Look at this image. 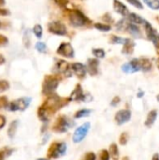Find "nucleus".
<instances>
[{
	"label": "nucleus",
	"instance_id": "1",
	"mask_svg": "<svg viewBox=\"0 0 159 160\" xmlns=\"http://www.w3.org/2000/svg\"><path fill=\"white\" fill-rule=\"evenodd\" d=\"M71 99L69 97H60L57 94L46 97L44 101L37 108V114L38 119L43 123H47L52 115L68 105Z\"/></svg>",
	"mask_w": 159,
	"mask_h": 160
},
{
	"label": "nucleus",
	"instance_id": "2",
	"mask_svg": "<svg viewBox=\"0 0 159 160\" xmlns=\"http://www.w3.org/2000/svg\"><path fill=\"white\" fill-rule=\"evenodd\" d=\"M66 13L69 23L75 28L86 27L92 23V21L80 9L77 8H66Z\"/></svg>",
	"mask_w": 159,
	"mask_h": 160
},
{
	"label": "nucleus",
	"instance_id": "3",
	"mask_svg": "<svg viewBox=\"0 0 159 160\" xmlns=\"http://www.w3.org/2000/svg\"><path fill=\"white\" fill-rule=\"evenodd\" d=\"M60 81H61V77L56 74L45 75L41 86L42 95L45 97H49L52 94H55V91L58 88Z\"/></svg>",
	"mask_w": 159,
	"mask_h": 160
},
{
	"label": "nucleus",
	"instance_id": "4",
	"mask_svg": "<svg viewBox=\"0 0 159 160\" xmlns=\"http://www.w3.org/2000/svg\"><path fill=\"white\" fill-rule=\"evenodd\" d=\"M67 152V144L64 142H53L47 150L48 159H57L65 156Z\"/></svg>",
	"mask_w": 159,
	"mask_h": 160
},
{
	"label": "nucleus",
	"instance_id": "5",
	"mask_svg": "<svg viewBox=\"0 0 159 160\" xmlns=\"http://www.w3.org/2000/svg\"><path fill=\"white\" fill-rule=\"evenodd\" d=\"M72 127H73V122L65 114H61L55 119L52 127V130L55 133L62 134V133H66Z\"/></svg>",
	"mask_w": 159,
	"mask_h": 160
},
{
	"label": "nucleus",
	"instance_id": "6",
	"mask_svg": "<svg viewBox=\"0 0 159 160\" xmlns=\"http://www.w3.org/2000/svg\"><path fill=\"white\" fill-rule=\"evenodd\" d=\"M53 74H56L60 77L64 76L66 78L72 76V69H71V64H68L66 60L59 59L55 62L52 68Z\"/></svg>",
	"mask_w": 159,
	"mask_h": 160
},
{
	"label": "nucleus",
	"instance_id": "7",
	"mask_svg": "<svg viewBox=\"0 0 159 160\" xmlns=\"http://www.w3.org/2000/svg\"><path fill=\"white\" fill-rule=\"evenodd\" d=\"M31 100H32V98H27V97H23V98L14 99L11 102H9L7 110L9 112H23L29 107Z\"/></svg>",
	"mask_w": 159,
	"mask_h": 160
},
{
	"label": "nucleus",
	"instance_id": "8",
	"mask_svg": "<svg viewBox=\"0 0 159 160\" xmlns=\"http://www.w3.org/2000/svg\"><path fill=\"white\" fill-rule=\"evenodd\" d=\"M143 26H144V32H145L146 38L150 41L153 42V44H154L157 51L159 50V33L157 32V30L155 29L153 27V25L148 21L145 22Z\"/></svg>",
	"mask_w": 159,
	"mask_h": 160
},
{
	"label": "nucleus",
	"instance_id": "9",
	"mask_svg": "<svg viewBox=\"0 0 159 160\" xmlns=\"http://www.w3.org/2000/svg\"><path fill=\"white\" fill-rule=\"evenodd\" d=\"M47 27H48V31L52 35L61 36V37L67 35V29L66 24L64 22H60V21L50 22L48 23Z\"/></svg>",
	"mask_w": 159,
	"mask_h": 160
},
{
	"label": "nucleus",
	"instance_id": "10",
	"mask_svg": "<svg viewBox=\"0 0 159 160\" xmlns=\"http://www.w3.org/2000/svg\"><path fill=\"white\" fill-rule=\"evenodd\" d=\"M90 128H91V125H90L89 122H86L83 125L80 126L79 128H77L76 130L73 133V136H72L73 142L74 143H80V142H82L85 139V137L87 136Z\"/></svg>",
	"mask_w": 159,
	"mask_h": 160
},
{
	"label": "nucleus",
	"instance_id": "11",
	"mask_svg": "<svg viewBox=\"0 0 159 160\" xmlns=\"http://www.w3.org/2000/svg\"><path fill=\"white\" fill-rule=\"evenodd\" d=\"M56 53L60 56H63L65 58H74L75 56V52L72 47V45L69 42H62L58 46L56 50Z\"/></svg>",
	"mask_w": 159,
	"mask_h": 160
},
{
	"label": "nucleus",
	"instance_id": "12",
	"mask_svg": "<svg viewBox=\"0 0 159 160\" xmlns=\"http://www.w3.org/2000/svg\"><path fill=\"white\" fill-rule=\"evenodd\" d=\"M121 68L127 74H132V73L138 72V71L142 70L141 64H140V59L139 58H134V59L130 60L129 62L125 63L121 67Z\"/></svg>",
	"mask_w": 159,
	"mask_h": 160
},
{
	"label": "nucleus",
	"instance_id": "13",
	"mask_svg": "<svg viewBox=\"0 0 159 160\" xmlns=\"http://www.w3.org/2000/svg\"><path fill=\"white\" fill-rule=\"evenodd\" d=\"M89 95L83 92V89L80 83H77L73 91L71 92L69 98L71 101H87Z\"/></svg>",
	"mask_w": 159,
	"mask_h": 160
},
{
	"label": "nucleus",
	"instance_id": "14",
	"mask_svg": "<svg viewBox=\"0 0 159 160\" xmlns=\"http://www.w3.org/2000/svg\"><path fill=\"white\" fill-rule=\"evenodd\" d=\"M131 119V112L128 109L119 110L114 115V121L118 126L124 125Z\"/></svg>",
	"mask_w": 159,
	"mask_h": 160
},
{
	"label": "nucleus",
	"instance_id": "15",
	"mask_svg": "<svg viewBox=\"0 0 159 160\" xmlns=\"http://www.w3.org/2000/svg\"><path fill=\"white\" fill-rule=\"evenodd\" d=\"M71 69H72L73 74H75L79 80H83L85 78L86 73H87V68L83 64H82L80 62L72 63Z\"/></svg>",
	"mask_w": 159,
	"mask_h": 160
},
{
	"label": "nucleus",
	"instance_id": "16",
	"mask_svg": "<svg viewBox=\"0 0 159 160\" xmlns=\"http://www.w3.org/2000/svg\"><path fill=\"white\" fill-rule=\"evenodd\" d=\"M98 67H99V61L97 58H89L87 60V72L90 76L94 77L98 74Z\"/></svg>",
	"mask_w": 159,
	"mask_h": 160
},
{
	"label": "nucleus",
	"instance_id": "17",
	"mask_svg": "<svg viewBox=\"0 0 159 160\" xmlns=\"http://www.w3.org/2000/svg\"><path fill=\"white\" fill-rule=\"evenodd\" d=\"M113 9L116 13L123 16L124 18L127 17L130 13L127 7L120 0H113Z\"/></svg>",
	"mask_w": 159,
	"mask_h": 160
},
{
	"label": "nucleus",
	"instance_id": "18",
	"mask_svg": "<svg viewBox=\"0 0 159 160\" xmlns=\"http://www.w3.org/2000/svg\"><path fill=\"white\" fill-rule=\"evenodd\" d=\"M135 42L133 39L131 38H126V42L123 45L122 48V53L126 54V55H131L134 52V49H135Z\"/></svg>",
	"mask_w": 159,
	"mask_h": 160
},
{
	"label": "nucleus",
	"instance_id": "19",
	"mask_svg": "<svg viewBox=\"0 0 159 160\" xmlns=\"http://www.w3.org/2000/svg\"><path fill=\"white\" fill-rule=\"evenodd\" d=\"M127 31L128 32V34L131 37H133L135 38H140L142 37V31H141L140 27L138 26V24L128 22V24L127 26Z\"/></svg>",
	"mask_w": 159,
	"mask_h": 160
},
{
	"label": "nucleus",
	"instance_id": "20",
	"mask_svg": "<svg viewBox=\"0 0 159 160\" xmlns=\"http://www.w3.org/2000/svg\"><path fill=\"white\" fill-rule=\"evenodd\" d=\"M157 110H152V111H150L149 112H148V114H147V117H146V120H145V122H144V125H145V127L146 128H151V127H153V125L155 124V122H156V120H157Z\"/></svg>",
	"mask_w": 159,
	"mask_h": 160
},
{
	"label": "nucleus",
	"instance_id": "21",
	"mask_svg": "<svg viewBox=\"0 0 159 160\" xmlns=\"http://www.w3.org/2000/svg\"><path fill=\"white\" fill-rule=\"evenodd\" d=\"M127 20L129 21V22L131 23H135V24H144L146 20L144 18H142V16H140L139 14L137 13H134V12H131L129 13V15L127 17Z\"/></svg>",
	"mask_w": 159,
	"mask_h": 160
},
{
	"label": "nucleus",
	"instance_id": "22",
	"mask_svg": "<svg viewBox=\"0 0 159 160\" xmlns=\"http://www.w3.org/2000/svg\"><path fill=\"white\" fill-rule=\"evenodd\" d=\"M139 59H140V64H141V68H142V71L149 72V71L152 70L153 64H152L150 59H148L146 57H142V58H139Z\"/></svg>",
	"mask_w": 159,
	"mask_h": 160
},
{
	"label": "nucleus",
	"instance_id": "23",
	"mask_svg": "<svg viewBox=\"0 0 159 160\" xmlns=\"http://www.w3.org/2000/svg\"><path fill=\"white\" fill-rule=\"evenodd\" d=\"M18 125H19L18 120H14L9 124V126L7 128V136L10 139L14 138V136L16 134V131H17V128H18Z\"/></svg>",
	"mask_w": 159,
	"mask_h": 160
},
{
	"label": "nucleus",
	"instance_id": "24",
	"mask_svg": "<svg viewBox=\"0 0 159 160\" xmlns=\"http://www.w3.org/2000/svg\"><path fill=\"white\" fill-rule=\"evenodd\" d=\"M109 152H110V155H111V158L113 160H118L119 159V157H120V154H119V149H118V146L116 143H112L110 145V148H109Z\"/></svg>",
	"mask_w": 159,
	"mask_h": 160
},
{
	"label": "nucleus",
	"instance_id": "25",
	"mask_svg": "<svg viewBox=\"0 0 159 160\" xmlns=\"http://www.w3.org/2000/svg\"><path fill=\"white\" fill-rule=\"evenodd\" d=\"M94 27L101 32H110L112 30V26L109 23H103V22H96L94 23Z\"/></svg>",
	"mask_w": 159,
	"mask_h": 160
},
{
	"label": "nucleus",
	"instance_id": "26",
	"mask_svg": "<svg viewBox=\"0 0 159 160\" xmlns=\"http://www.w3.org/2000/svg\"><path fill=\"white\" fill-rule=\"evenodd\" d=\"M91 112L92 111L89 110V109H81V110H79V111H77L75 112L74 118L75 119H81L82 117H86V116H88L91 113Z\"/></svg>",
	"mask_w": 159,
	"mask_h": 160
},
{
	"label": "nucleus",
	"instance_id": "27",
	"mask_svg": "<svg viewBox=\"0 0 159 160\" xmlns=\"http://www.w3.org/2000/svg\"><path fill=\"white\" fill-rule=\"evenodd\" d=\"M13 153V149L9 147H3L0 149V160H6L7 157H9Z\"/></svg>",
	"mask_w": 159,
	"mask_h": 160
},
{
	"label": "nucleus",
	"instance_id": "28",
	"mask_svg": "<svg viewBox=\"0 0 159 160\" xmlns=\"http://www.w3.org/2000/svg\"><path fill=\"white\" fill-rule=\"evenodd\" d=\"M125 42H126V38H124L122 37H118L115 35H112L110 37V43L111 44H122V45H124Z\"/></svg>",
	"mask_w": 159,
	"mask_h": 160
},
{
	"label": "nucleus",
	"instance_id": "29",
	"mask_svg": "<svg viewBox=\"0 0 159 160\" xmlns=\"http://www.w3.org/2000/svg\"><path fill=\"white\" fill-rule=\"evenodd\" d=\"M127 24H128V22H127L126 18H124V19L120 20V21H118V22H116L115 28H116V30H117L118 32H121V31H124L125 29H127Z\"/></svg>",
	"mask_w": 159,
	"mask_h": 160
},
{
	"label": "nucleus",
	"instance_id": "30",
	"mask_svg": "<svg viewBox=\"0 0 159 160\" xmlns=\"http://www.w3.org/2000/svg\"><path fill=\"white\" fill-rule=\"evenodd\" d=\"M92 53L93 55L97 58V59H102L105 57L106 53H105V51L101 48H96V49H93L92 50Z\"/></svg>",
	"mask_w": 159,
	"mask_h": 160
},
{
	"label": "nucleus",
	"instance_id": "31",
	"mask_svg": "<svg viewBox=\"0 0 159 160\" xmlns=\"http://www.w3.org/2000/svg\"><path fill=\"white\" fill-rule=\"evenodd\" d=\"M143 2L151 9H154V10H158L159 9V0H143Z\"/></svg>",
	"mask_w": 159,
	"mask_h": 160
},
{
	"label": "nucleus",
	"instance_id": "32",
	"mask_svg": "<svg viewBox=\"0 0 159 160\" xmlns=\"http://www.w3.org/2000/svg\"><path fill=\"white\" fill-rule=\"evenodd\" d=\"M111 159V155L110 152L106 149H102L98 153V160H110Z\"/></svg>",
	"mask_w": 159,
	"mask_h": 160
},
{
	"label": "nucleus",
	"instance_id": "33",
	"mask_svg": "<svg viewBox=\"0 0 159 160\" xmlns=\"http://www.w3.org/2000/svg\"><path fill=\"white\" fill-rule=\"evenodd\" d=\"M33 33L35 34V36L37 38H42V34H43V29L42 26L40 24H36L33 27Z\"/></svg>",
	"mask_w": 159,
	"mask_h": 160
},
{
	"label": "nucleus",
	"instance_id": "34",
	"mask_svg": "<svg viewBox=\"0 0 159 160\" xmlns=\"http://www.w3.org/2000/svg\"><path fill=\"white\" fill-rule=\"evenodd\" d=\"M9 105L8 98L7 96H0V110L7 108Z\"/></svg>",
	"mask_w": 159,
	"mask_h": 160
},
{
	"label": "nucleus",
	"instance_id": "35",
	"mask_svg": "<svg viewBox=\"0 0 159 160\" xmlns=\"http://www.w3.org/2000/svg\"><path fill=\"white\" fill-rule=\"evenodd\" d=\"M128 139H129V135L127 132H123L119 137V143L123 146L127 145V143L128 142Z\"/></svg>",
	"mask_w": 159,
	"mask_h": 160
},
{
	"label": "nucleus",
	"instance_id": "36",
	"mask_svg": "<svg viewBox=\"0 0 159 160\" xmlns=\"http://www.w3.org/2000/svg\"><path fill=\"white\" fill-rule=\"evenodd\" d=\"M80 160H97V155L94 152H86Z\"/></svg>",
	"mask_w": 159,
	"mask_h": 160
},
{
	"label": "nucleus",
	"instance_id": "37",
	"mask_svg": "<svg viewBox=\"0 0 159 160\" xmlns=\"http://www.w3.org/2000/svg\"><path fill=\"white\" fill-rule=\"evenodd\" d=\"M36 49L37 51H38L39 52H46L47 51V46L44 42H41V41H37L36 43Z\"/></svg>",
	"mask_w": 159,
	"mask_h": 160
},
{
	"label": "nucleus",
	"instance_id": "38",
	"mask_svg": "<svg viewBox=\"0 0 159 160\" xmlns=\"http://www.w3.org/2000/svg\"><path fill=\"white\" fill-rule=\"evenodd\" d=\"M9 89V82L6 80H0V93Z\"/></svg>",
	"mask_w": 159,
	"mask_h": 160
},
{
	"label": "nucleus",
	"instance_id": "39",
	"mask_svg": "<svg viewBox=\"0 0 159 160\" xmlns=\"http://www.w3.org/2000/svg\"><path fill=\"white\" fill-rule=\"evenodd\" d=\"M130 5H132L133 7H135L136 8L139 9H143V5L140 0H127Z\"/></svg>",
	"mask_w": 159,
	"mask_h": 160
},
{
	"label": "nucleus",
	"instance_id": "40",
	"mask_svg": "<svg viewBox=\"0 0 159 160\" xmlns=\"http://www.w3.org/2000/svg\"><path fill=\"white\" fill-rule=\"evenodd\" d=\"M59 8H66L67 6L68 5V0H52Z\"/></svg>",
	"mask_w": 159,
	"mask_h": 160
},
{
	"label": "nucleus",
	"instance_id": "41",
	"mask_svg": "<svg viewBox=\"0 0 159 160\" xmlns=\"http://www.w3.org/2000/svg\"><path fill=\"white\" fill-rule=\"evenodd\" d=\"M7 44H8V38H7L6 36L0 34V48L5 47V46H7Z\"/></svg>",
	"mask_w": 159,
	"mask_h": 160
},
{
	"label": "nucleus",
	"instance_id": "42",
	"mask_svg": "<svg viewBox=\"0 0 159 160\" xmlns=\"http://www.w3.org/2000/svg\"><path fill=\"white\" fill-rule=\"evenodd\" d=\"M102 20H103L104 22H106L105 23H107V22H110V23L113 22V19H112V17L111 16V14H110V13H106V14H104V16L102 17Z\"/></svg>",
	"mask_w": 159,
	"mask_h": 160
},
{
	"label": "nucleus",
	"instance_id": "43",
	"mask_svg": "<svg viewBox=\"0 0 159 160\" xmlns=\"http://www.w3.org/2000/svg\"><path fill=\"white\" fill-rule=\"evenodd\" d=\"M120 101H121V98H120L118 96H116V97H114V98L112 99V101H111V106H112V107H115V106H117V105L120 103Z\"/></svg>",
	"mask_w": 159,
	"mask_h": 160
},
{
	"label": "nucleus",
	"instance_id": "44",
	"mask_svg": "<svg viewBox=\"0 0 159 160\" xmlns=\"http://www.w3.org/2000/svg\"><path fill=\"white\" fill-rule=\"evenodd\" d=\"M9 15H10V11L7 8L0 7V16H9Z\"/></svg>",
	"mask_w": 159,
	"mask_h": 160
},
{
	"label": "nucleus",
	"instance_id": "45",
	"mask_svg": "<svg viewBox=\"0 0 159 160\" xmlns=\"http://www.w3.org/2000/svg\"><path fill=\"white\" fill-rule=\"evenodd\" d=\"M6 124H7V119H6V117H5L4 115L0 114V130L6 126Z\"/></svg>",
	"mask_w": 159,
	"mask_h": 160
},
{
	"label": "nucleus",
	"instance_id": "46",
	"mask_svg": "<svg viewBox=\"0 0 159 160\" xmlns=\"http://www.w3.org/2000/svg\"><path fill=\"white\" fill-rule=\"evenodd\" d=\"M5 62H6V58L0 53V66H1V65H4Z\"/></svg>",
	"mask_w": 159,
	"mask_h": 160
},
{
	"label": "nucleus",
	"instance_id": "47",
	"mask_svg": "<svg viewBox=\"0 0 159 160\" xmlns=\"http://www.w3.org/2000/svg\"><path fill=\"white\" fill-rule=\"evenodd\" d=\"M143 96H144V92H143V91H139V93L137 94V97H138L139 98H142Z\"/></svg>",
	"mask_w": 159,
	"mask_h": 160
},
{
	"label": "nucleus",
	"instance_id": "48",
	"mask_svg": "<svg viewBox=\"0 0 159 160\" xmlns=\"http://www.w3.org/2000/svg\"><path fill=\"white\" fill-rule=\"evenodd\" d=\"M152 160H159V154H155L152 158Z\"/></svg>",
	"mask_w": 159,
	"mask_h": 160
},
{
	"label": "nucleus",
	"instance_id": "49",
	"mask_svg": "<svg viewBox=\"0 0 159 160\" xmlns=\"http://www.w3.org/2000/svg\"><path fill=\"white\" fill-rule=\"evenodd\" d=\"M5 4H6V1L5 0H0V7L4 6Z\"/></svg>",
	"mask_w": 159,
	"mask_h": 160
},
{
	"label": "nucleus",
	"instance_id": "50",
	"mask_svg": "<svg viewBox=\"0 0 159 160\" xmlns=\"http://www.w3.org/2000/svg\"><path fill=\"white\" fill-rule=\"evenodd\" d=\"M121 160H130V158H129L128 157H127V156H126V157H123Z\"/></svg>",
	"mask_w": 159,
	"mask_h": 160
},
{
	"label": "nucleus",
	"instance_id": "51",
	"mask_svg": "<svg viewBox=\"0 0 159 160\" xmlns=\"http://www.w3.org/2000/svg\"><path fill=\"white\" fill-rule=\"evenodd\" d=\"M37 160H50V159H48V158H38V159H37Z\"/></svg>",
	"mask_w": 159,
	"mask_h": 160
},
{
	"label": "nucleus",
	"instance_id": "52",
	"mask_svg": "<svg viewBox=\"0 0 159 160\" xmlns=\"http://www.w3.org/2000/svg\"><path fill=\"white\" fill-rule=\"evenodd\" d=\"M157 68H158V69H159V58H158V60H157Z\"/></svg>",
	"mask_w": 159,
	"mask_h": 160
},
{
	"label": "nucleus",
	"instance_id": "53",
	"mask_svg": "<svg viewBox=\"0 0 159 160\" xmlns=\"http://www.w3.org/2000/svg\"><path fill=\"white\" fill-rule=\"evenodd\" d=\"M157 100L159 101V95H158V96H157Z\"/></svg>",
	"mask_w": 159,
	"mask_h": 160
},
{
	"label": "nucleus",
	"instance_id": "54",
	"mask_svg": "<svg viewBox=\"0 0 159 160\" xmlns=\"http://www.w3.org/2000/svg\"><path fill=\"white\" fill-rule=\"evenodd\" d=\"M1 26H2V22H1V21H0V28H1Z\"/></svg>",
	"mask_w": 159,
	"mask_h": 160
},
{
	"label": "nucleus",
	"instance_id": "55",
	"mask_svg": "<svg viewBox=\"0 0 159 160\" xmlns=\"http://www.w3.org/2000/svg\"><path fill=\"white\" fill-rule=\"evenodd\" d=\"M157 54H159V50H157Z\"/></svg>",
	"mask_w": 159,
	"mask_h": 160
},
{
	"label": "nucleus",
	"instance_id": "56",
	"mask_svg": "<svg viewBox=\"0 0 159 160\" xmlns=\"http://www.w3.org/2000/svg\"><path fill=\"white\" fill-rule=\"evenodd\" d=\"M157 20H158V21H159V18H158V17H157Z\"/></svg>",
	"mask_w": 159,
	"mask_h": 160
}]
</instances>
